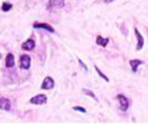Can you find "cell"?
<instances>
[{
	"label": "cell",
	"instance_id": "cell-2",
	"mask_svg": "<svg viewBox=\"0 0 148 124\" xmlns=\"http://www.w3.org/2000/svg\"><path fill=\"white\" fill-rule=\"evenodd\" d=\"M46 102H47V97L45 94H38L30 99V103L35 105H44Z\"/></svg>",
	"mask_w": 148,
	"mask_h": 124
},
{
	"label": "cell",
	"instance_id": "cell-9",
	"mask_svg": "<svg viewBox=\"0 0 148 124\" xmlns=\"http://www.w3.org/2000/svg\"><path fill=\"white\" fill-rule=\"evenodd\" d=\"M0 108L5 110V111H9L11 108V102L8 99L2 98L0 99Z\"/></svg>",
	"mask_w": 148,
	"mask_h": 124
},
{
	"label": "cell",
	"instance_id": "cell-5",
	"mask_svg": "<svg viewBox=\"0 0 148 124\" xmlns=\"http://www.w3.org/2000/svg\"><path fill=\"white\" fill-rule=\"evenodd\" d=\"M33 27H35V29H44L51 33H54V29L49 24L47 23H40V22H36V23H34Z\"/></svg>",
	"mask_w": 148,
	"mask_h": 124
},
{
	"label": "cell",
	"instance_id": "cell-11",
	"mask_svg": "<svg viewBox=\"0 0 148 124\" xmlns=\"http://www.w3.org/2000/svg\"><path fill=\"white\" fill-rule=\"evenodd\" d=\"M142 63H143V61H141L139 60H130V64L131 66L132 71L133 72H137L138 66H140Z\"/></svg>",
	"mask_w": 148,
	"mask_h": 124
},
{
	"label": "cell",
	"instance_id": "cell-6",
	"mask_svg": "<svg viewBox=\"0 0 148 124\" xmlns=\"http://www.w3.org/2000/svg\"><path fill=\"white\" fill-rule=\"evenodd\" d=\"M134 31H135V35H136V37H137V40H138V45H137V50L138 51H140L143 46H144V44H145V40H144V37L143 36L139 33V31L138 30V29H134Z\"/></svg>",
	"mask_w": 148,
	"mask_h": 124
},
{
	"label": "cell",
	"instance_id": "cell-7",
	"mask_svg": "<svg viewBox=\"0 0 148 124\" xmlns=\"http://www.w3.org/2000/svg\"><path fill=\"white\" fill-rule=\"evenodd\" d=\"M36 44H35V41L32 39H28L21 45V49L25 50V51H31L35 48Z\"/></svg>",
	"mask_w": 148,
	"mask_h": 124
},
{
	"label": "cell",
	"instance_id": "cell-3",
	"mask_svg": "<svg viewBox=\"0 0 148 124\" xmlns=\"http://www.w3.org/2000/svg\"><path fill=\"white\" fill-rule=\"evenodd\" d=\"M117 99L120 102V108L122 111H127V109L129 107V101L127 99V98L124 95H117Z\"/></svg>",
	"mask_w": 148,
	"mask_h": 124
},
{
	"label": "cell",
	"instance_id": "cell-10",
	"mask_svg": "<svg viewBox=\"0 0 148 124\" xmlns=\"http://www.w3.org/2000/svg\"><path fill=\"white\" fill-rule=\"evenodd\" d=\"M5 66L6 67H12L14 66V56L12 53H8L5 59Z\"/></svg>",
	"mask_w": 148,
	"mask_h": 124
},
{
	"label": "cell",
	"instance_id": "cell-8",
	"mask_svg": "<svg viewBox=\"0 0 148 124\" xmlns=\"http://www.w3.org/2000/svg\"><path fill=\"white\" fill-rule=\"evenodd\" d=\"M65 5L64 0H50L49 3V8H62Z\"/></svg>",
	"mask_w": 148,
	"mask_h": 124
},
{
	"label": "cell",
	"instance_id": "cell-18",
	"mask_svg": "<svg viewBox=\"0 0 148 124\" xmlns=\"http://www.w3.org/2000/svg\"><path fill=\"white\" fill-rule=\"evenodd\" d=\"M114 1V0H104V2L106 3V4H110V3H112Z\"/></svg>",
	"mask_w": 148,
	"mask_h": 124
},
{
	"label": "cell",
	"instance_id": "cell-13",
	"mask_svg": "<svg viewBox=\"0 0 148 124\" xmlns=\"http://www.w3.org/2000/svg\"><path fill=\"white\" fill-rule=\"evenodd\" d=\"M94 67H95V69H96V71H97V73L99 74V75L101 77V78H103L104 80H106V82H109V79L108 78H107V76L106 75H104L102 72H101V70L99 69V68L97 66H94Z\"/></svg>",
	"mask_w": 148,
	"mask_h": 124
},
{
	"label": "cell",
	"instance_id": "cell-12",
	"mask_svg": "<svg viewBox=\"0 0 148 124\" xmlns=\"http://www.w3.org/2000/svg\"><path fill=\"white\" fill-rule=\"evenodd\" d=\"M108 41H109L108 38H103L101 36H97L96 43H97V45H99L102 47H106L107 45V44H108Z\"/></svg>",
	"mask_w": 148,
	"mask_h": 124
},
{
	"label": "cell",
	"instance_id": "cell-1",
	"mask_svg": "<svg viewBox=\"0 0 148 124\" xmlns=\"http://www.w3.org/2000/svg\"><path fill=\"white\" fill-rule=\"evenodd\" d=\"M31 63V59L29 55L23 54L20 58V67L22 69H29Z\"/></svg>",
	"mask_w": 148,
	"mask_h": 124
},
{
	"label": "cell",
	"instance_id": "cell-4",
	"mask_svg": "<svg viewBox=\"0 0 148 124\" xmlns=\"http://www.w3.org/2000/svg\"><path fill=\"white\" fill-rule=\"evenodd\" d=\"M54 87V81L50 76H46L43 82L41 88L43 90H51Z\"/></svg>",
	"mask_w": 148,
	"mask_h": 124
},
{
	"label": "cell",
	"instance_id": "cell-17",
	"mask_svg": "<svg viewBox=\"0 0 148 124\" xmlns=\"http://www.w3.org/2000/svg\"><path fill=\"white\" fill-rule=\"evenodd\" d=\"M78 61H79V64H80V66H82L83 68H84V69L87 71V70H88V67H87V66H86V65H85V64H84V63L82 61V60H81L80 59H78Z\"/></svg>",
	"mask_w": 148,
	"mask_h": 124
},
{
	"label": "cell",
	"instance_id": "cell-19",
	"mask_svg": "<svg viewBox=\"0 0 148 124\" xmlns=\"http://www.w3.org/2000/svg\"><path fill=\"white\" fill-rule=\"evenodd\" d=\"M0 59H1V55H0Z\"/></svg>",
	"mask_w": 148,
	"mask_h": 124
},
{
	"label": "cell",
	"instance_id": "cell-16",
	"mask_svg": "<svg viewBox=\"0 0 148 124\" xmlns=\"http://www.w3.org/2000/svg\"><path fill=\"white\" fill-rule=\"evenodd\" d=\"M73 109L74 110H75V111H79V112H81V113H86V109H84V107H82V106H74L73 107Z\"/></svg>",
	"mask_w": 148,
	"mask_h": 124
},
{
	"label": "cell",
	"instance_id": "cell-14",
	"mask_svg": "<svg viewBox=\"0 0 148 124\" xmlns=\"http://www.w3.org/2000/svg\"><path fill=\"white\" fill-rule=\"evenodd\" d=\"M12 4H9V3H3V5H2V10L4 11V12H8L9 10H11L12 9Z\"/></svg>",
	"mask_w": 148,
	"mask_h": 124
},
{
	"label": "cell",
	"instance_id": "cell-15",
	"mask_svg": "<svg viewBox=\"0 0 148 124\" xmlns=\"http://www.w3.org/2000/svg\"><path fill=\"white\" fill-rule=\"evenodd\" d=\"M83 91L85 93V94H87L88 96H90V97H91V98H93L95 100H98V99L96 98V96H95V94H94L91 90H87V89H84L83 90Z\"/></svg>",
	"mask_w": 148,
	"mask_h": 124
}]
</instances>
